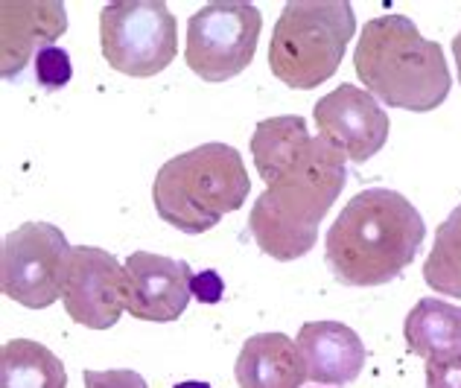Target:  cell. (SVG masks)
<instances>
[{
    "mask_svg": "<svg viewBox=\"0 0 461 388\" xmlns=\"http://www.w3.org/2000/svg\"><path fill=\"white\" fill-rule=\"evenodd\" d=\"M453 56H456V70H458V82H461V32L453 39Z\"/></svg>",
    "mask_w": 461,
    "mask_h": 388,
    "instance_id": "cell-23",
    "label": "cell"
},
{
    "mask_svg": "<svg viewBox=\"0 0 461 388\" xmlns=\"http://www.w3.org/2000/svg\"><path fill=\"white\" fill-rule=\"evenodd\" d=\"M0 388H68V374L50 347L12 338L0 350Z\"/></svg>",
    "mask_w": 461,
    "mask_h": 388,
    "instance_id": "cell-16",
    "label": "cell"
},
{
    "mask_svg": "<svg viewBox=\"0 0 461 388\" xmlns=\"http://www.w3.org/2000/svg\"><path fill=\"white\" fill-rule=\"evenodd\" d=\"M423 281L435 293L461 301V204L435 231V246L423 263Z\"/></svg>",
    "mask_w": 461,
    "mask_h": 388,
    "instance_id": "cell-18",
    "label": "cell"
},
{
    "mask_svg": "<svg viewBox=\"0 0 461 388\" xmlns=\"http://www.w3.org/2000/svg\"><path fill=\"white\" fill-rule=\"evenodd\" d=\"M423 237V216L403 193L368 187L336 216L324 239V260L342 286H383L411 266Z\"/></svg>",
    "mask_w": 461,
    "mask_h": 388,
    "instance_id": "cell-1",
    "label": "cell"
},
{
    "mask_svg": "<svg viewBox=\"0 0 461 388\" xmlns=\"http://www.w3.org/2000/svg\"><path fill=\"white\" fill-rule=\"evenodd\" d=\"M348 181L345 155L321 135L266 187L249 213V234L277 263L298 260L315 246L319 225Z\"/></svg>",
    "mask_w": 461,
    "mask_h": 388,
    "instance_id": "cell-2",
    "label": "cell"
},
{
    "mask_svg": "<svg viewBox=\"0 0 461 388\" xmlns=\"http://www.w3.org/2000/svg\"><path fill=\"white\" fill-rule=\"evenodd\" d=\"M295 345L307 380L319 385H348L366 368V345L342 321H307Z\"/></svg>",
    "mask_w": 461,
    "mask_h": 388,
    "instance_id": "cell-13",
    "label": "cell"
},
{
    "mask_svg": "<svg viewBox=\"0 0 461 388\" xmlns=\"http://www.w3.org/2000/svg\"><path fill=\"white\" fill-rule=\"evenodd\" d=\"M354 32L357 15L345 0H289L272 32V74L289 88H319L342 65Z\"/></svg>",
    "mask_w": 461,
    "mask_h": 388,
    "instance_id": "cell-5",
    "label": "cell"
},
{
    "mask_svg": "<svg viewBox=\"0 0 461 388\" xmlns=\"http://www.w3.org/2000/svg\"><path fill=\"white\" fill-rule=\"evenodd\" d=\"M310 143L307 123L298 114L269 117L258 123L251 135V155L258 164V173L266 181V187L272 185L277 176H284L289 167L298 161V155L304 152Z\"/></svg>",
    "mask_w": 461,
    "mask_h": 388,
    "instance_id": "cell-15",
    "label": "cell"
},
{
    "mask_svg": "<svg viewBox=\"0 0 461 388\" xmlns=\"http://www.w3.org/2000/svg\"><path fill=\"white\" fill-rule=\"evenodd\" d=\"M35 79H39L44 88H62L70 82V59L65 50L59 47H44V50L35 56Z\"/></svg>",
    "mask_w": 461,
    "mask_h": 388,
    "instance_id": "cell-20",
    "label": "cell"
},
{
    "mask_svg": "<svg viewBox=\"0 0 461 388\" xmlns=\"http://www.w3.org/2000/svg\"><path fill=\"white\" fill-rule=\"evenodd\" d=\"M74 246L62 228L50 222H23L4 237L0 248V289L27 310H47L65 293Z\"/></svg>",
    "mask_w": 461,
    "mask_h": 388,
    "instance_id": "cell-7",
    "label": "cell"
},
{
    "mask_svg": "<svg viewBox=\"0 0 461 388\" xmlns=\"http://www.w3.org/2000/svg\"><path fill=\"white\" fill-rule=\"evenodd\" d=\"M85 388H149L147 380L138 371H85L82 374Z\"/></svg>",
    "mask_w": 461,
    "mask_h": 388,
    "instance_id": "cell-21",
    "label": "cell"
},
{
    "mask_svg": "<svg viewBox=\"0 0 461 388\" xmlns=\"http://www.w3.org/2000/svg\"><path fill=\"white\" fill-rule=\"evenodd\" d=\"M129 307L131 319L140 321H176L187 310L193 295V269L185 260L164 254L135 251L126 260Z\"/></svg>",
    "mask_w": 461,
    "mask_h": 388,
    "instance_id": "cell-11",
    "label": "cell"
},
{
    "mask_svg": "<svg viewBox=\"0 0 461 388\" xmlns=\"http://www.w3.org/2000/svg\"><path fill=\"white\" fill-rule=\"evenodd\" d=\"M68 30V12L59 0H6L0 6V70L18 79L32 53L53 47Z\"/></svg>",
    "mask_w": 461,
    "mask_h": 388,
    "instance_id": "cell-12",
    "label": "cell"
},
{
    "mask_svg": "<svg viewBox=\"0 0 461 388\" xmlns=\"http://www.w3.org/2000/svg\"><path fill=\"white\" fill-rule=\"evenodd\" d=\"M263 15L251 4H208L187 21V68L204 82H228L251 65Z\"/></svg>",
    "mask_w": 461,
    "mask_h": 388,
    "instance_id": "cell-8",
    "label": "cell"
},
{
    "mask_svg": "<svg viewBox=\"0 0 461 388\" xmlns=\"http://www.w3.org/2000/svg\"><path fill=\"white\" fill-rule=\"evenodd\" d=\"M100 44L117 74L147 79L169 68L178 53V27L164 0H126L103 6Z\"/></svg>",
    "mask_w": 461,
    "mask_h": 388,
    "instance_id": "cell-6",
    "label": "cell"
},
{
    "mask_svg": "<svg viewBox=\"0 0 461 388\" xmlns=\"http://www.w3.org/2000/svg\"><path fill=\"white\" fill-rule=\"evenodd\" d=\"M234 377L240 388H301L307 371L293 338L284 333H258L242 345Z\"/></svg>",
    "mask_w": 461,
    "mask_h": 388,
    "instance_id": "cell-14",
    "label": "cell"
},
{
    "mask_svg": "<svg viewBox=\"0 0 461 388\" xmlns=\"http://www.w3.org/2000/svg\"><path fill=\"white\" fill-rule=\"evenodd\" d=\"M403 336L411 354L423 359L461 347V307L438 298H420L406 315Z\"/></svg>",
    "mask_w": 461,
    "mask_h": 388,
    "instance_id": "cell-17",
    "label": "cell"
},
{
    "mask_svg": "<svg viewBox=\"0 0 461 388\" xmlns=\"http://www.w3.org/2000/svg\"><path fill=\"white\" fill-rule=\"evenodd\" d=\"M427 388H461V347L427 359Z\"/></svg>",
    "mask_w": 461,
    "mask_h": 388,
    "instance_id": "cell-19",
    "label": "cell"
},
{
    "mask_svg": "<svg viewBox=\"0 0 461 388\" xmlns=\"http://www.w3.org/2000/svg\"><path fill=\"white\" fill-rule=\"evenodd\" d=\"M176 388H211L208 383H199V380H187V383H178Z\"/></svg>",
    "mask_w": 461,
    "mask_h": 388,
    "instance_id": "cell-24",
    "label": "cell"
},
{
    "mask_svg": "<svg viewBox=\"0 0 461 388\" xmlns=\"http://www.w3.org/2000/svg\"><path fill=\"white\" fill-rule=\"evenodd\" d=\"M354 70L371 96L406 112H435L453 88L438 41H427L406 15H380L359 35Z\"/></svg>",
    "mask_w": 461,
    "mask_h": 388,
    "instance_id": "cell-3",
    "label": "cell"
},
{
    "mask_svg": "<svg viewBox=\"0 0 461 388\" xmlns=\"http://www.w3.org/2000/svg\"><path fill=\"white\" fill-rule=\"evenodd\" d=\"M251 181L242 155L228 143H202L158 169L152 202L158 216L181 234H204L222 216L240 211Z\"/></svg>",
    "mask_w": 461,
    "mask_h": 388,
    "instance_id": "cell-4",
    "label": "cell"
},
{
    "mask_svg": "<svg viewBox=\"0 0 461 388\" xmlns=\"http://www.w3.org/2000/svg\"><path fill=\"white\" fill-rule=\"evenodd\" d=\"M193 295H196L202 304H216L222 295V281L216 272H202L193 277Z\"/></svg>",
    "mask_w": 461,
    "mask_h": 388,
    "instance_id": "cell-22",
    "label": "cell"
},
{
    "mask_svg": "<svg viewBox=\"0 0 461 388\" xmlns=\"http://www.w3.org/2000/svg\"><path fill=\"white\" fill-rule=\"evenodd\" d=\"M62 304L77 324L108 330L129 307V277L114 254L96 246H77L70 257Z\"/></svg>",
    "mask_w": 461,
    "mask_h": 388,
    "instance_id": "cell-9",
    "label": "cell"
},
{
    "mask_svg": "<svg viewBox=\"0 0 461 388\" xmlns=\"http://www.w3.org/2000/svg\"><path fill=\"white\" fill-rule=\"evenodd\" d=\"M312 117L319 135L357 164L377 155L392 131V120L383 112L377 96L357 85H339L330 94H324L315 103Z\"/></svg>",
    "mask_w": 461,
    "mask_h": 388,
    "instance_id": "cell-10",
    "label": "cell"
}]
</instances>
